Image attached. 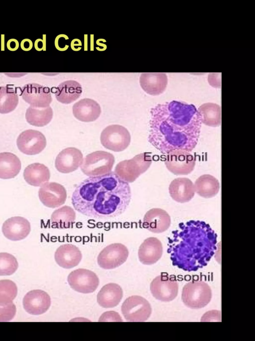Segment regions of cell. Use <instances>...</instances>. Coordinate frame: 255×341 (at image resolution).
I'll list each match as a JSON object with an SVG mask.
<instances>
[{
    "label": "cell",
    "mask_w": 255,
    "mask_h": 341,
    "mask_svg": "<svg viewBox=\"0 0 255 341\" xmlns=\"http://www.w3.org/2000/svg\"><path fill=\"white\" fill-rule=\"evenodd\" d=\"M201 124L193 104L175 100L158 104L150 110L148 141L162 154L190 152L198 143Z\"/></svg>",
    "instance_id": "6da1fadb"
},
{
    "label": "cell",
    "mask_w": 255,
    "mask_h": 341,
    "mask_svg": "<svg viewBox=\"0 0 255 341\" xmlns=\"http://www.w3.org/2000/svg\"><path fill=\"white\" fill-rule=\"evenodd\" d=\"M131 198L128 183L111 171L82 181L75 188L71 202L75 210L85 216L106 219L124 213Z\"/></svg>",
    "instance_id": "7a4b0ae2"
},
{
    "label": "cell",
    "mask_w": 255,
    "mask_h": 341,
    "mask_svg": "<svg viewBox=\"0 0 255 341\" xmlns=\"http://www.w3.org/2000/svg\"><path fill=\"white\" fill-rule=\"evenodd\" d=\"M217 237L205 222L190 220L180 223L168 242V252L173 265L189 272L206 266L216 250Z\"/></svg>",
    "instance_id": "3957f363"
},
{
    "label": "cell",
    "mask_w": 255,
    "mask_h": 341,
    "mask_svg": "<svg viewBox=\"0 0 255 341\" xmlns=\"http://www.w3.org/2000/svg\"><path fill=\"white\" fill-rule=\"evenodd\" d=\"M151 163L150 154L143 152L136 155L130 159L120 161L116 166L114 172L123 181L132 183L144 173Z\"/></svg>",
    "instance_id": "277c9868"
},
{
    "label": "cell",
    "mask_w": 255,
    "mask_h": 341,
    "mask_svg": "<svg viewBox=\"0 0 255 341\" xmlns=\"http://www.w3.org/2000/svg\"><path fill=\"white\" fill-rule=\"evenodd\" d=\"M181 299L183 304L188 308L201 309L211 301V289L207 283L203 281H193L184 286Z\"/></svg>",
    "instance_id": "5b68a950"
},
{
    "label": "cell",
    "mask_w": 255,
    "mask_h": 341,
    "mask_svg": "<svg viewBox=\"0 0 255 341\" xmlns=\"http://www.w3.org/2000/svg\"><path fill=\"white\" fill-rule=\"evenodd\" d=\"M115 159L111 153L96 151L87 155L83 159L80 169L89 177L103 175L112 171Z\"/></svg>",
    "instance_id": "8992f818"
},
{
    "label": "cell",
    "mask_w": 255,
    "mask_h": 341,
    "mask_svg": "<svg viewBox=\"0 0 255 341\" xmlns=\"http://www.w3.org/2000/svg\"><path fill=\"white\" fill-rule=\"evenodd\" d=\"M130 134L124 126L119 124L108 125L102 131L100 141L106 148L115 152L125 150L130 142Z\"/></svg>",
    "instance_id": "52a82bcc"
},
{
    "label": "cell",
    "mask_w": 255,
    "mask_h": 341,
    "mask_svg": "<svg viewBox=\"0 0 255 341\" xmlns=\"http://www.w3.org/2000/svg\"><path fill=\"white\" fill-rule=\"evenodd\" d=\"M124 318L128 322H142L150 316L151 305L145 298L139 296H131L126 299L121 307Z\"/></svg>",
    "instance_id": "ba28073f"
},
{
    "label": "cell",
    "mask_w": 255,
    "mask_h": 341,
    "mask_svg": "<svg viewBox=\"0 0 255 341\" xmlns=\"http://www.w3.org/2000/svg\"><path fill=\"white\" fill-rule=\"evenodd\" d=\"M150 290L153 297L163 302L173 301L178 293V284L173 276L161 274L150 283Z\"/></svg>",
    "instance_id": "9c48e42d"
},
{
    "label": "cell",
    "mask_w": 255,
    "mask_h": 341,
    "mask_svg": "<svg viewBox=\"0 0 255 341\" xmlns=\"http://www.w3.org/2000/svg\"><path fill=\"white\" fill-rule=\"evenodd\" d=\"M127 247L122 243H113L105 247L99 254L97 263L106 270L113 269L124 264L128 256Z\"/></svg>",
    "instance_id": "30bf717a"
},
{
    "label": "cell",
    "mask_w": 255,
    "mask_h": 341,
    "mask_svg": "<svg viewBox=\"0 0 255 341\" xmlns=\"http://www.w3.org/2000/svg\"><path fill=\"white\" fill-rule=\"evenodd\" d=\"M70 287L76 292L89 294L94 292L99 285V279L93 272L86 269H78L67 277Z\"/></svg>",
    "instance_id": "8fae6325"
},
{
    "label": "cell",
    "mask_w": 255,
    "mask_h": 341,
    "mask_svg": "<svg viewBox=\"0 0 255 341\" xmlns=\"http://www.w3.org/2000/svg\"><path fill=\"white\" fill-rule=\"evenodd\" d=\"M164 163L167 169L173 174L187 175L194 169L195 158L189 152L175 150L167 154Z\"/></svg>",
    "instance_id": "7c38bea8"
},
{
    "label": "cell",
    "mask_w": 255,
    "mask_h": 341,
    "mask_svg": "<svg viewBox=\"0 0 255 341\" xmlns=\"http://www.w3.org/2000/svg\"><path fill=\"white\" fill-rule=\"evenodd\" d=\"M16 144L18 149L23 153L29 155H36L45 148L46 139L41 132L27 129L18 135Z\"/></svg>",
    "instance_id": "4fadbf2b"
},
{
    "label": "cell",
    "mask_w": 255,
    "mask_h": 341,
    "mask_svg": "<svg viewBox=\"0 0 255 341\" xmlns=\"http://www.w3.org/2000/svg\"><path fill=\"white\" fill-rule=\"evenodd\" d=\"M38 196L44 206L55 208L65 203L67 199V192L61 184L54 182H47L39 188Z\"/></svg>",
    "instance_id": "5bb4252c"
},
{
    "label": "cell",
    "mask_w": 255,
    "mask_h": 341,
    "mask_svg": "<svg viewBox=\"0 0 255 341\" xmlns=\"http://www.w3.org/2000/svg\"><path fill=\"white\" fill-rule=\"evenodd\" d=\"M21 95L26 102L37 108L48 107L52 100L49 88L35 83L25 84L22 88Z\"/></svg>",
    "instance_id": "9a60e30c"
},
{
    "label": "cell",
    "mask_w": 255,
    "mask_h": 341,
    "mask_svg": "<svg viewBox=\"0 0 255 341\" xmlns=\"http://www.w3.org/2000/svg\"><path fill=\"white\" fill-rule=\"evenodd\" d=\"M23 308L28 314L39 315L45 313L51 305L49 295L41 290H34L28 292L22 301Z\"/></svg>",
    "instance_id": "2e32d148"
},
{
    "label": "cell",
    "mask_w": 255,
    "mask_h": 341,
    "mask_svg": "<svg viewBox=\"0 0 255 341\" xmlns=\"http://www.w3.org/2000/svg\"><path fill=\"white\" fill-rule=\"evenodd\" d=\"M83 155L79 149L70 147L60 151L56 157L55 166L62 173H69L76 170L82 164Z\"/></svg>",
    "instance_id": "e0dca14e"
},
{
    "label": "cell",
    "mask_w": 255,
    "mask_h": 341,
    "mask_svg": "<svg viewBox=\"0 0 255 341\" xmlns=\"http://www.w3.org/2000/svg\"><path fill=\"white\" fill-rule=\"evenodd\" d=\"M1 230L5 237L11 241H16L25 239L29 235L31 226L26 218L15 216L5 220Z\"/></svg>",
    "instance_id": "ac0fdd59"
},
{
    "label": "cell",
    "mask_w": 255,
    "mask_h": 341,
    "mask_svg": "<svg viewBox=\"0 0 255 341\" xmlns=\"http://www.w3.org/2000/svg\"><path fill=\"white\" fill-rule=\"evenodd\" d=\"M171 224V218L167 212L160 208H154L144 215L142 226L144 228L154 233L166 231Z\"/></svg>",
    "instance_id": "d6986e66"
},
{
    "label": "cell",
    "mask_w": 255,
    "mask_h": 341,
    "mask_svg": "<svg viewBox=\"0 0 255 341\" xmlns=\"http://www.w3.org/2000/svg\"><path fill=\"white\" fill-rule=\"evenodd\" d=\"M163 247L161 242L155 237H149L144 240L138 251L139 261L144 265L156 263L161 257Z\"/></svg>",
    "instance_id": "ffe728a7"
},
{
    "label": "cell",
    "mask_w": 255,
    "mask_h": 341,
    "mask_svg": "<svg viewBox=\"0 0 255 341\" xmlns=\"http://www.w3.org/2000/svg\"><path fill=\"white\" fill-rule=\"evenodd\" d=\"M82 258V254L79 248L71 244L60 246L54 254L56 263L65 269H71L77 266Z\"/></svg>",
    "instance_id": "44dd1931"
},
{
    "label": "cell",
    "mask_w": 255,
    "mask_h": 341,
    "mask_svg": "<svg viewBox=\"0 0 255 341\" xmlns=\"http://www.w3.org/2000/svg\"><path fill=\"white\" fill-rule=\"evenodd\" d=\"M72 111L76 118L83 122H89L98 119L101 113V109L97 101L85 98L73 105Z\"/></svg>",
    "instance_id": "7402d4cb"
},
{
    "label": "cell",
    "mask_w": 255,
    "mask_h": 341,
    "mask_svg": "<svg viewBox=\"0 0 255 341\" xmlns=\"http://www.w3.org/2000/svg\"><path fill=\"white\" fill-rule=\"evenodd\" d=\"M195 192L194 184L187 178H176L171 181L169 186L171 197L180 203L190 201L193 198Z\"/></svg>",
    "instance_id": "603a6c76"
},
{
    "label": "cell",
    "mask_w": 255,
    "mask_h": 341,
    "mask_svg": "<svg viewBox=\"0 0 255 341\" xmlns=\"http://www.w3.org/2000/svg\"><path fill=\"white\" fill-rule=\"evenodd\" d=\"M167 82V77L164 73H142L139 77L140 86L145 92L151 95L163 93Z\"/></svg>",
    "instance_id": "cb8c5ba5"
},
{
    "label": "cell",
    "mask_w": 255,
    "mask_h": 341,
    "mask_svg": "<svg viewBox=\"0 0 255 341\" xmlns=\"http://www.w3.org/2000/svg\"><path fill=\"white\" fill-rule=\"evenodd\" d=\"M123 296L122 288L117 284L111 283L104 285L97 296L98 304L103 308L116 307Z\"/></svg>",
    "instance_id": "d4e9b609"
},
{
    "label": "cell",
    "mask_w": 255,
    "mask_h": 341,
    "mask_svg": "<svg viewBox=\"0 0 255 341\" xmlns=\"http://www.w3.org/2000/svg\"><path fill=\"white\" fill-rule=\"evenodd\" d=\"M23 177L28 184L41 186L49 180L50 172L48 168L43 164L33 163L25 168Z\"/></svg>",
    "instance_id": "484cf974"
},
{
    "label": "cell",
    "mask_w": 255,
    "mask_h": 341,
    "mask_svg": "<svg viewBox=\"0 0 255 341\" xmlns=\"http://www.w3.org/2000/svg\"><path fill=\"white\" fill-rule=\"evenodd\" d=\"M82 92L81 84L77 81L69 80L61 82L56 87V99L64 104H69L77 100Z\"/></svg>",
    "instance_id": "4316f807"
},
{
    "label": "cell",
    "mask_w": 255,
    "mask_h": 341,
    "mask_svg": "<svg viewBox=\"0 0 255 341\" xmlns=\"http://www.w3.org/2000/svg\"><path fill=\"white\" fill-rule=\"evenodd\" d=\"M19 158L11 152L0 153V178L11 179L15 177L21 169Z\"/></svg>",
    "instance_id": "83f0119b"
},
{
    "label": "cell",
    "mask_w": 255,
    "mask_h": 341,
    "mask_svg": "<svg viewBox=\"0 0 255 341\" xmlns=\"http://www.w3.org/2000/svg\"><path fill=\"white\" fill-rule=\"evenodd\" d=\"M195 192L202 197L210 198L215 196L220 190L218 179L210 174H204L195 182Z\"/></svg>",
    "instance_id": "f1b7e54d"
},
{
    "label": "cell",
    "mask_w": 255,
    "mask_h": 341,
    "mask_svg": "<svg viewBox=\"0 0 255 341\" xmlns=\"http://www.w3.org/2000/svg\"><path fill=\"white\" fill-rule=\"evenodd\" d=\"M76 215L74 209L70 206L65 205L54 211L50 222L54 228L68 229L74 224Z\"/></svg>",
    "instance_id": "f546056e"
},
{
    "label": "cell",
    "mask_w": 255,
    "mask_h": 341,
    "mask_svg": "<svg viewBox=\"0 0 255 341\" xmlns=\"http://www.w3.org/2000/svg\"><path fill=\"white\" fill-rule=\"evenodd\" d=\"M197 110L201 122L205 125L211 127L221 125V108L218 104L211 102L204 103Z\"/></svg>",
    "instance_id": "4dcf8cb0"
},
{
    "label": "cell",
    "mask_w": 255,
    "mask_h": 341,
    "mask_svg": "<svg viewBox=\"0 0 255 341\" xmlns=\"http://www.w3.org/2000/svg\"><path fill=\"white\" fill-rule=\"evenodd\" d=\"M53 110L49 106L44 108H37L30 106L26 111L25 118L31 125L42 127L47 125L53 117Z\"/></svg>",
    "instance_id": "1f68e13d"
},
{
    "label": "cell",
    "mask_w": 255,
    "mask_h": 341,
    "mask_svg": "<svg viewBox=\"0 0 255 341\" xmlns=\"http://www.w3.org/2000/svg\"><path fill=\"white\" fill-rule=\"evenodd\" d=\"M18 103V96L14 88L7 85L0 86V113L11 112Z\"/></svg>",
    "instance_id": "d6a6232c"
},
{
    "label": "cell",
    "mask_w": 255,
    "mask_h": 341,
    "mask_svg": "<svg viewBox=\"0 0 255 341\" xmlns=\"http://www.w3.org/2000/svg\"><path fill=\"white\" fill-rule=\"evenodd\" d=\"M17 294V288L13 281L0 280V305H5L12 303Z\"/></svg>",
    "instance_id": "836d02e7"
},
{
    "label": "cell",
    "mask_w": 255,
    "mask_h": 341,
    "mask_svg": "<svg viewBox=\"0 0 255 341\" xmlns=\"http://www.w3.org/2000/svg\"><path fill=\"white\" fill-rule=\"evenodd\" d=\"M18 263L16 258L7 253H0V276H10L17 270Z\"/></svg>",
    "instance_id": "e575fe53"
},
{
    "label": "cell",
    "mask_w": 255,
    "mask_h": 341,
    "mask_svg": "<svg viewBox=\"0 0 255 341\" xmlns=\"http://www.w3.org/2000/svg\"><path fill=\"white\" fill-rule=\"evenodd\" d=\"M16 312L15 305L12 303L5 305H0V322H8L14 317Z\"/></svg>",
    "instance_id": "d590c367"
},
{
    "label": "cell",
    "mask_w": 255,
    "mask_h": 341,
    "mask_svg": "<svg viewBox=\"0 0 255 341\" xmlns=\"http://www.w3.org/2000/svg\"><path fill=\"white\" fill-rule=\"evenodd\" d=\"M112 318V321H123L119 314L115 312H108L105 313L100 318L99 321H109V319Z\"/></svg>",
    "instance_id": "8d00e7d4"
},
{
    "label": "cell",
    "mask_w": 255,
    "mask_h": 341,
    "mask_svg": "<svg viewBox=\"0 0 255 341\" xmlns=\"http://www.w3.org/2000/svg\"><path fill=\"white\" fill-rule=\"evenodd\" d=\"M20 46L23 50L28 51L32 48V42L30 39L26 38L22 40Z\"/></svg>",
    "instance_id": "74e56055"
},
{
    "label": "cell",
    "mask_w": 255,
    "mask_h": 341,
    "mask_svg": "<svg viewBox=\"0 0 255 341\" xmlns=\"http://www.w3.org/2000/svg\"><path fill=\"white\" fill-rule=\"evenodd\" d=\"M7 48L11 51L16 50L19 46L18 42L14 39H10L7 42Z\"/></svg>",
    "instance_id": "f35d334b"
}]
</instances>
